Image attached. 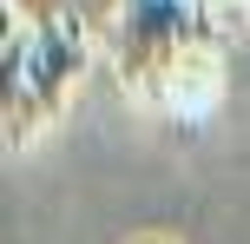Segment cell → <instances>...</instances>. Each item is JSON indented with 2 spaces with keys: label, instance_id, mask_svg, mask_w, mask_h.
Masks as SVG:
<instances>
[{
  "label": "cell",
  "instance_id": "obj_1",
  "mask_svg": "<svg viewBox=\"0 0 250 244\" xmlns=\"http://www.w3.org/2000/svg\"><path fill=\"white\" fill-rule=\"evenodd\" d=\"M86 33L73 13H46L40 26H26L7 0V33H0V119H7V145H26L73 106V92L86 86Z\"/></svg>",
  "mask_w": 250,
  "mask_h": 244
},
{
  "label": "cell",
  "instance_id": "obj_2",
  "mask_svg": "<svg viewBox=\"0 0 250 244\" xmlns=\"http://www.w3.org/2000/svg\"><path fill=\"white\" fill-rule=\"evenodd\" d=\"M217 7L204 0H119L112 7V73L125 92L151 99L198 53H217Z\"/></svg>",
  "mask_w": 250,
  "mask_h": 244
},
{
  "label": "cell",
  "instance_id": "obj_3",
  "mask_svg": "<svg viewBox=\"0 0 250 244\" xmlns=\"http://www.w3.org/2000/svg\"><path fill=\"white\" fill-rule=\"evenodd\" d=\"M217 99H224V73H217V53H198V60H185L171 79H165L158 92H151L145 106H158V112L185 119V126H198V119L217 112Z\"/></svg>",
  "mask_w": 250,
  "mask_h": 244
},
{
  "label": "cell",
  "instance_id": "obj_4",
  "mask_svg": "<svg viewBox=\"0 0 250 244\" xmlns=\"http://www.w3.org/2000/svg\"><path fill=\"white\" fill-rule=\"evenodd\" d=\"M204 7H224V0H204Z\"/></svg>",
  "mask_w": 250,
  "mask_h": 244
},
{
  "label": "cell",
  "instance_id": "obj_5",
  "mask_svg": "<svg viewBox=\"0 0 250 244\" xmlns=\"http://www.w3.org/2000/svg\"><path fill=\"white\" fill-rule=\"evenodd\" d=\"M244 20H250V0H244Z\"/></svg>",
  "mask_w": 250,
  "mask_h": 244
}]
</instances>
